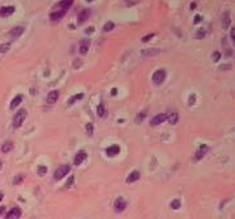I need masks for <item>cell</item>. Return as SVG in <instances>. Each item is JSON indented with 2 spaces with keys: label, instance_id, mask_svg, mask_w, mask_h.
Masks as SVG:
<instances>
[{
  "label": "cell",
  "instance_id": "obj_4",
  "mask_svg": "<svg viewBox=\"0 0 235 219\" xmlns=\"http://www.w3.org/2000/svg\"><path fill=\"white\" fill-rule=\"evenodd\" d=\"M125 208H127V202L124 201V198H121V197L116 198L115 202H114V209H115V212H116V213H121Z\"/></svg>",
  "mask_w": 235,
  "mask_h": 219
},
{
  "label": "cell",
  "instance_id": "obj_27",
  "mask_svg": "<svg viewBox=\"0 0 235 219\" xmlns=\"http://www.w3.org/2000/svg\"><path fill=\"white\" fill-rule=\"evenodd\" d=\"M47 171H48V169H47V166H39L38 167V174L40 175V177H43V175L47 174Z\"/></svg>",
  "mask_w": 235,
  "mask_h": 219
},
{
  "label": "cell",
  "instance_id": "obj_29",
  "mask_svg": "<svg viewBox=\"0 0 235 219\" xmlns=\"http://www.w3.org/2000/svg\"><path fill=\"white\" fill-rule=\"evenodd\" d=\"M74 182H75V177H74V175H71V177H70L69 178V180L67 182H66V184H65V187H66V188H70V187H71L72 185V183Z\"/></svg>",
  "mask_w": 235,
  "mask_h": 219
},
{
  "label": "cell",
  "instance_id": "obj_28",
  "mask_svg": "<svg viewBox=\"0 0 235 219\" xmlns=\"http://www.w3.org/2000/svg\"><path fill=\"white\" fill-rule=\"evenodd\" d=\"M180 206H181V202H180V200H173V201L171 202V208L174 209V210H177Z\"/></svg>",
  "mask_w": 235,
  "mask_h": 219
},
{
  "label": "cell",
  "instance_id": "obj_38",
  "mask_svg": "<svg viewBox=\"0 0 235 219\" xmlns=\"http://www.w3.org/2000/svg\"><path fill=\"white\" fill-rule=\"evenodd\" d=\"M4 212H5V208H4V206H0V215H1Z\"/></svg>",
  "mask_w": 235,
  "mask_h": 219
},
{
  "label": "cell",
  "instance_id": "obj_31",
  "mask_svg": "<svg viewBox=\"0 0 235 219\" xmlns=\"http://www.w3.org/2000/svg\"><path fill=\"white\" fill-rule=\"evenodd\" d=\"M154 36H155V34H149V35H146V36H143V38H142V42H143V43H146V42L150 40V39L154 38Z\"/></svg>",
  "mask_w": 235,
  "mask_h": 219
},
{
  "label": "cell",
  "instance_id": "obj_34",
  "mask_svg": "<svg viewBox=\"0 0 235 219\" xmlns=\"http://www.w3.org/2000/svg\"><path fill=\"white\" fill-rule=\"evenodd\" d=\"M195 104V95H191L189 99V105H194Z\"/></svg>",
  "mask_w": 235,
  "mask_h": 219
},
{
  "label": "cell",
  "instance_id": "obj_15",
  "mask_svg": "<svg viewBox=\"0 0 235 219\" xmlns=\"http://www.w3.org/2000/svg\"><path fill=\"white\" fill-rule=\"evenodd\" d=\"M138 179H140V173H138V171H132V173L129 174V177L127 178V183L131 184V183H134L136 180H138Z\"/></svg>",
  "mask_w": 235,
  "mask_h": 219
},
{
  "label": "cell",
  "instance_id": "obj_9",
  "mask_svg": "<svg viewBox=\"0 0 235 219\" xmlns=\"http://www.w3.org/2000/svg\"><path fill=\"white\" fill-rule=\"evenodd\" d=\"M167 119V115L164 114V113H160V114H158V115H155L154 118L151 119V126H158V124H160V123H163L164 121Z\"/></svg>",
  "mask_w": 235,
  "mask_h": 219
},
{
  "label": "cell",
  "instance_id": "obj_21",
  "mask_svg": "<svg viewBox=\"0 0 235 219\" xmlns=\"http://www.w3.org/2000/svg\"><path fill=\"white\" fill-rule=\"evenodd\" d=\"M84 97V95L83 93H78V95H75V96H71L69 99V105H72L75 101H78V100H81Z\"/></svg>",
  "mask_w": 235,
  "mask_h": 219
},
{
  "label": "cell",
  "instance_id": "obj_25",
  "mask_svg": "<svg viewBox=\"0 0 235 219\" xmlns=\"http://www.w3.org/2000/svg\"><path fill=\"white\" fill-rule=\"evenodd\" d=\"M97 113H98V115L100 117H105V107H103V104H100L98 105V108H97Z\"/></svg>",
  "mask_w": 235,
  "mask_h": 219
},
{
  "label": "cell",
  "instance_id": "obj_3",
  "mask_svg": "<svg viewBox=\"0 0 235 219\" xmlns=\"http://www.w3.org/2000/svg\"><path fill=\"white\" fill-rule=\"evenodd\" d=\"M70 171V166L69 165H64V166H60L58 169L56 170V173H54V179L56 180H61L62 178L65 177V175H67Z\"/></svg>",
  "mask_w": 235,
  "mask_h": 219
},
{
  "label": "cell",
  "instance_id": "obj_39",
  "mask_svg": "<svg viewBox=\"0 0 235 219\" xmlns=\"http://www.w3.org/2000/svg\"><path fill=\"white\" fill-rule=\"evenodd\" d=\"M93 30H95V29H93V27H88V29H87V34H91Z\"/></svg>",
  "mask_w": 235,
  "mask_h": 219
},
{
  "label": "cell",
  "instance_id": "obj_33",
  "mask_svg": "<svg viewBox=\"0 0 235 219\" xmlns=\"http://www.w3.org/2000/svg\"><path fill=\"white\" fill-rule=\"evenodd\" d=\"M145 115H146V112H141V113H140V115L137 117V122H140V121H142V118H143Z\"/></svg>",
  "mask_w": 235,
  "mask_h": 219
},
{
  "label": "cell",
  "instance_id": "obj_41",
  "mask_svg": "<svg viewBox=\"0 0 235 219\" xmlns=\"http://www.w3.org/2000/svg\"><path fill=\"white\" fill-rule=\"evenodd\" d=\"M3 200V193H0V201Z\"/></svg>",
  "mask_w": 235,
  "mask_h": 219
},
{
  "label": "cell",
  "instance_id": "obj_36",
  "mask_svg": "<svg viewBox=\"0 0 235 219\" xmlns=\"http://www.w3.org/2000/svg\"><path fill=\"white\" fill-rule=\"evenodd\" d=\"M231 39H233V42L235 43V27L231 29Z\"/></svg>",
  "mask_w": 235,
  "mask_h": 219
},
{
  "label": "cell",
  "instance_id": "obj_6",
  "mask_svg": "<svg viewBox=\"0 0 235 219\" xmlns=\"http://www.w3.org/2000/svg\"><path fill=\"white\" fill-rule=\"evenodd\" d=\"M207 152H208V147H207L205 144L200 145V148H199V149L197 150V153H195V156H194L195 161H199V159H202V158L207 154Z\"/></svg>",
  "mask_w": 235,
  "mask_h": 219
},
{
  "label": "cell",
  "instance_id": "obj_37",
  "mask_svg": "<svg viewBox=\"0 0 235 219\" xmlns=\"http://www.w3.org/2000/svg\"><path fill=\"white\" fill-rule=\"evenodd\" d=\"M199 21H200V16H197V17H195V19H194V22H195V23H198Z\"/></svg>",
  "mask_w": 235,
  "mask_h": 219
},
{
  "label": "cell",
  "instance_id": "obj_19",
  "mask_svg": "<svg viewBox=\"0 0 235 219\" xmlns=\"http://www.w3.org/2000/svg\"><path fill=\"white\" fill-rule=\"evenodd\" d=\"M88 48H89V40H84V42H81V44H80L79 52H80L81 54H87Z\"/></svg>",
  "mask_w": 235,
  "mask_h": 219
},
{
  "label": "cell",
  "instance_id": "obj_11",
  "mask_svg": "<svg viewBox=\"0 0 235 219\" xmlns=\"http://www.w3.org/2000/svg\"><path fill=\"white\" fill-rule=\"evenodd\" d=\"M14 13V7H3L0 8V16L1 17H9Z\"/></svg>",
  "mask_w": 235,
  "mask_h": 219
},
{
  "label": "cell",
  "instance_id": "obj_32",
  "mask_svg": "<svg viewBox=\"0 0 235 219\" xmlns=\"http://www.w3.org/2000/svg\"><path fill=\"white\" fill-rule=\"evenodd\" d=\"M87 131H88V135L89 136L93 134V126H92V123H88L87 124Z\"/></svg>",
  "mask_w": 235,
  "mask_h": 219
},
{
  "label": "cell",
  "instance_id": "obj_30",
  "mask_svg": "<svg viewBox=\"0 0 235 219\" xmlns=\"http://www.w3.org/2000/svg\"><path fill=\"white\" fill-rule=\"evenodd\" d=\"M22 180H23V175H22V174H19V175H17V177L14 178L13 183H14V184H19V183H21Z\"/></svg>",
  "mask_w": 235,
  "mask_h": 219
},
{
  "label": "cell",
  "instance_id": "obj_42",
  "mask_svg": "<svg viewBox=\"0 0 235 219\" xmlns=\"http://www.w3.org/2000/svg\"><path fill=\"white\" fill-rule=\"evenodd\" d=\"M87 1H89V3H91V1H93V0H87Z\"/></svg>",
  "mask_w": 235,
  "mask_h": 219
},
{
  "label": "cell",
  "instance_id": "obj_40",
  "mask_svg": "<svg viewBox=\"0 0 235 219\" xmlns=\"http://www.w3.org/2000/svg\"><path fill=\"white\" fill-rule=\"evenodd\" d=\"M116 92H117V91H116V88H112V89H111V95H112V96L116 95Z\"/></svg>",
  "mask_w": 235,
  "mask_h": 219
},
{
  "label": "cell",
  "instance_id": "obj_16",
  "mask_svg": "<svg viewBox=\"0 0 235 219\" xmlns=\"http://www.w3.org/2000/svg\"><path fill=\"white\" fill-rule=\"evenodd\" d=\"M21 103H22V95H17L13 100H12V103H10V105H9V108H10V109H16V108H17Z\"/></svg>",
  "mask_w": 235,
  "mask_h": 219
},
{
  "label": "cell",
  "instance_id": "obj_43",
  "mask_svg": "<svg viewBox=\"0 0 235 219\" xmlns=\"http://www.w3.org/2000/svg\"><path fill=\"white\" fill-rule=\"evenodd\" d=\"M0 166H1V162H0Z\"/></svg>",
  "mask_w": 235,
  "mask_h": 219
},
{
  "label": "cell",
  "instance_id": "obj_10",
  "mask_svg": "<svg viewBox=\"0 0 235 219\" xmlns=\"http://www.w3.org/2000/svg\"><path fill=\"white\" fill-rule=\"evenodd\" d=\"M167 115V121L169 122L171 124H176L177 123V121H178V113L177 112H174V110H172V112H169L168 114H166Z\"/></svg>",
  "mask_w": 235,
  "mask_h": 219
},
{
  "label": "cell",
  "instance_id": "obj_18",
  "mask_svg": "<svg viewBox=\"0 0 235 219\" xmlns=\"http://www.w3.org/2000/svg\"><path fill=\"white\" fill-rule=\"evenodd\" d=\"M74 3V0H62V1H60V4H58V7L62 8L64 10H67L70 7H71V4Z\"/></svg>",
  "mask_w": 235,
  "mask_h": 219
},
{
  "label": "cell",
  "instance_id": "obj_1",
  "mask_svg": "<svg viewBox=\"0 0 235 219\" xmlns=\"http://www.w3.org/2000/svg\"><path fill=\"white\" fill-rule=\"evenodd\" d=\"M26 117H27L26 109H21V110H18L17 113H16L14 118H13V127L14 128H19V127H21L22 123L25 122Z\"/></svg>",
  "mask_w": 235,
  "mask_h": 219
},
{
  "label": "cell",
  "instance_id": "obj_23",
  "mask_svg": "<svg viewBox=\"0 0 235 219\" xmlns=\"http://www.w3.org/2000/svg\"><path fill=\"white\" fill-rule=\"evenodd\" d=\"M115 27V23L114 22H111V21H109V22H106L105 23V26H103V31L105 33H109V31H111L112 29Z\"/></svg>",
  "mask_w": 235,
  "mask_h": 219
},
{
  "label": "cell",
  "instance_id": "obj_24",
  "mask_svg": "<svg viewBox=\"0 0 235 219\" xmlns=\"http://www.w3.org/2000/svg\"><path fill=\"white\" fill-rule=\"evenodd\" d=\"M159 53V49H146V51H142V54L145 56H151V54H156Z\"/></svg>",
  "mask_w": 235,
  "mask_h": 219
},
{
  "label": "cell",
  "instance_id": "obj_35",
  "mask_svg": "<svg viewBox=\"0 0 235 219\" xmlns=\"http://www.w3.org/2000/svg\"><path fill=\"white\" fill-rule=\"evenodd\" d=\"M220 57H221L220 53H218V52H214V54H213V60H214V61H218V60H220Z\"/></svg>",
  "mask_w": 235,
  "mask_h": 219
},
{
  "label": "cell",
  "instance_id": "obj_20",
  "mask_svg": "<svg viewBox=\"0 0 235 219\" xmlns=\"http://www.w3.org/2000/svg\"><path fill=\"white\" fill-rule=\"evenodd\" d=\"M12 148H13V143H12V142H5L1 145V152H3V153H8V152L12 150Z\"/></svg>",
  "mask_w": 235,
  "mask_h": 219
},
{
  "label": "cell",
  "instance_id": "obj_13",
  "mask_svg": "<svg viewBox=\"0 0 235 219\" xmlns=\"http://www.w3.org/2000/svg\"><path fill=\"white\" fill-rule=\"evenodd\" d=\"M58 96H60V93H58V91H52V92H49V95H48V97H47V103L48 104H54V103H57V100H58Z\"/></svg>",
  "mask_w": 235,
  "mask_h": 219
},
{
  "label": "cell",
  "instance_id": "obj_26",
  "mask_svg": "<svg viewBox=\"0 0 235 219\" xmlns=\"http://www.w3.org/2000/svg\"><path fill=\"white\" fill-rule=\"evenodd\" d=\"M9 48H10V44H9V43H4V44L0 45V53H5Z\"/></svg>",
  "mask_w": 235,
  "mask_h": 219
},
{
  "label": "cell",
  "instance_id": "obj_12",
  "mask_svg": "<svg viewBox=\"0 0 235 219\" xmlns=\"http://www.w3.org/2000/svg\"><path fill=\"white\" fill-rule=\"evenodd\" d=\"M23 31H25V29H23L22 26H17V27H14V29H12V30H10L9 35H10V38H12V39H16V38H18L19 35H22Z\"/></svg>",
  "mask_w": 235,
  "mask_h": 219
},
{
  "label": "cell",
  "instance_id": "obj_2",
  "mask_svg": "<svg viewBox=\"0 0 235 219\" xmlns=\"http://www.w3.org/2000/svg\"><path fill=\"white\" fill-rule=\"evenodd\" d=\"M166 75H167V73H166L164 69L156 70V72L152 74V82L156 83V84H162L164 82V79H166Z\"/></svg>",
  "mask_w": 235,
  "mask_h": 219
},
{
  "label": "cell",
  "instance_id": "obj_5",
  "mask_svg": "<svg viewBox=\"0 0 235 219\" xmlns=\"http://www.w3.org/2000/svg\"><path fill=\"white\" fill-rule=\"evenodd\" d=\"M21 214H22L21 209H19V208H13V209H10L9 212L7 213L5 219H19Z\"/></svg>",
  "mask_w": 235,
  "mask_h": 219
},
{
  "label": "cell",
  "instance_id": "obj_7",
  "mask_svg": "<svg viewBox=\"0 0 235 219\" xmlns=\"http://www.w3.org/2000/svg\"><path fill=\"white\" fill-rule=\"evenodd\" d=\"M85 158H87V153H85L84 150H79V152H78V153L75 154V158H74V165H75V166H79Z\"/></svg>",
  "mask_w": 235,
  "mask_h": 219
},
{
  "label": "cell",
  "instance_id": "obj_14",
  "mask_svg": "<svg viewBox=\"0 0 235 219\" xmlns=\"http://www.w3.org/2000/svg\"><path fill=\"white\" fill-rule=\"evenodd\" d=\"M66 12L67 10H64V9H61L58 12H53V13L50 14V19H52V21H60V19L66 14Z\"/></svg>",
  "mask_w": 235,
  "mask_h": 219
},
{
  "label": "cell",
  "instance_id": "obj_17",
  "mask_svg": "<svg viewBox=\"0 0 235 219\" xmlns=\"http://www.w3.org/2000/svg\"><path fill=\"white\" fill-rule=\"evenodd\" d=\"M88 17H89V10H88V9L80 12V13H79V17H78V22H79V23H83L84 21H87Z\"/></svg>",
  "mask_w": 235,
  "mask_h": 219
},
{
  "label": "cell",
  "instance_id": "obj_8",
  "mask_svg": "<svg viewBox=\"0 0 235 219\" xmlns=\"http://www.w3.org/2000/svg\"><path fill=\"white\" fill-rule=\"evenodd\" d=\"M119 152H120V147L117 144H114V145H110L106 149V154L109 157H115L116 154H119Z\"/></svg>",
  "mask_w": 235,
  "mask_h": 219
},
{
  "label": "cell",
  "instance_id": "obj_22",
  "mask_svg": "<svg viewBox=\"0 0 235 219\" xmlns=\"http://www.w3.org/2000/svg\"><path fill=\"white\" fill-rule=\"evenodd\" d=\"M222 25H224L225 29H228L229 25H230V14L229 12H226V13L224 14V21H222Z\"/></svg>",
  "mask_w": 235,
  "mask_h": 219
}]
</instances>
